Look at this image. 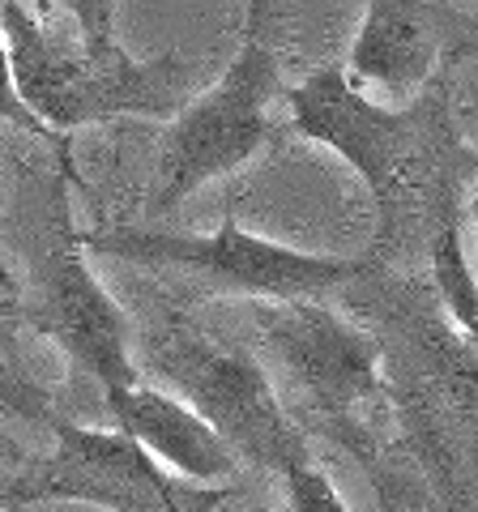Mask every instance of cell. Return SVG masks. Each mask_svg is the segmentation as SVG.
Returning a JSON list of instances; mask_svg holds the SVG:
<instances>
[{
    "mask_svg": "<svg viewBox=\"0 0 478 512\" xmlns=\"http://www.w3.org/2000/svg\"><path fill=\"white\" fill-rule=\"evenodd\" d=\"M291 124L304 141L346 158V167L372 188L380 205V235L393 231V210L410 188V167L419 158V116L389 107L359 90L342 64H321L304 82L286 90Z\"/></svg>",
    "mask_w": 478,
    "mask_h": 512,
    "instance_id": "obj_6",
    "label": "cell"
},
{
    "mask_svg": "<svg viewBox=\"0 0 478 512\" xmlns=\"http://www.w3.org/2000/svg\"><path fill=\"white\" fill-rule=\"evenodd\" d=\"M86 248L141 269H180L188 278L210 282L214 291L244 295L252 303L321 299L372 269L368 256L308 252V248L265 239L257 231L239 227L235 214L222 218V227L210 235L146 231V227L86 231Z\"/></svg>",
    "mask_w": 478,
    "mask_h": 512,
    "instance_id": "obj_4",
    "label": "cell"
},
{
    "mask_svg": "<svg viewBox=\"0 0 478 512\" xmlns=\"http://www.w3.org/2000/svg\"><path fill=\"white\" fill-rule=\"evenodd\" d=\"M470 222H474V239H478V188H474V197H470Z\"/></svg>",
    "mask_w": 478,
    "mask_h": 512,
    "instance_id": "obj_16",
    "label": "cell"
},
{
    "mask_svg": "<svg viewBox=\"0 0 478 512\" xmlns=\"http://www.w3.org/2000/svg\"><path fill=\"white\" fill-rule=\"evenodd\" d=\"M432 282H436L444 312H449V320L461 329V338L478 350V274L466 256L461 227L453 214L440 222V231L432 239Z\"/></svg>",
    "mask_w": 478,
    "mask_h": 512,
    "instance_id": "obj_11",
    "label": "cell"
},
{
    "mask_svg": "<svg viewBox=\"0 0 478 512\" xmlns=\"http://www.w3.org/2000/svg\"><path fill=\"white\" fill-rule=\"evenodd\" d=\"M265 363L329 423H346L380 393V342L316 299L252 303Z\"/></svg>",
    "mask_w": 478,
    "mask_h": 512,
    "instance_id": "obj_7",
    "label": "cell"
},
{
    "mask_svg": "<svg viewBox=\"0 0 478 512\" xmlns=\"http://www.w3.org/2000/svg\"><path fill=\"white\" fill-rule=\"evenodd\" d=\"M265 22V5L244 9V39H239L231 64L218 73L214 86L193 94L188 107L167 124L146 205L150 218L171 214L197 188L235 175L269 146V137H274L269 107L286 99V86Z\"/></svg>",
    "mask_w": 478,
    "mask_h": 512,
    "instance_id": "obj_3",
    "label": "cell"
},
{
    "mask_svg": "<svg viewBox=\"0 0 478 512\" xmlns=\"http://www.w3.org/2000/svg\"><path fill=\"white\" fill-rule=\"evenodd\" d=\"M52 453L26 474V500H73L111 512H184L163 466L116 427L47 419Z\"/></svg>",
    "mask_w": 478,
    "mask_h": 512,
    "instance_id": "obj_8",
    "label": "cell"
},
{
    "mask_svg": "<svg viewBox=\"0 0 478 512\" xmlns=\"http://www.w3.org/2000/svg\"><path fill=\"white\" fill-rule=\"evenodd\" d=\"M282 487H286L291 512H350L342 491L329 483V474L321 466H312V457L295 461V466L282 474Z\"/></svg>",
    "mask_w": 478,
    "mask_h": 512,
    "instance_id": "obj_13",
    "label": "cell"
},
{
    "mask_svg": "<svg viewBox=\"0 0 478 512\" xmlns=\"http://www.w3.org/2000/svg\"><path fill=\"white\" fill-rule=\"evenodd\" d=\"M0 120H5L9 128H18V133H26V137H39L47 150L56 154V163H60V175H69V180L82 188V175H77V167H73V141H65V137H56L52 128H47L35 111L26 107V99H22V90H18V82H13V60H9V39H5V26H0Z\"/></svg>",
    "mask_w": 478,
    "mask_h": 512,
    "instance_id": "obj_12",
    "label": "cell"
},
{
    "mask_svg": "<svg viewBox=\"0 0 478 512\" xmlns=\"http://www.w3.org/2000/svg\"><path fill=\"white\" fill-rule=\"evenodd\" d=\"M22 231V303L30 329L65 350V359L86 372L99 393L111 397L137 384L133 325L111 291L90 269L86 235L69 214V175L39 188L18 214Z\"/></svg>",
    "mask_w": 478,
    "mask_h": 512,
    "instance_id": "obj_2",
    "label": "cell"
},
{
    "mask_svg": "<svg viewBox=\"0 0 478 512\" xmlns=\"http://www.w3.org/2000/svg\"><path fill=\"white\" fill-rule=\"evenodd\" d=\"M116 431L137 440L158 466L175 470L188 483H227L239 470L235 448L201 419V414L158 384H133L103 397Z\"/></svg>",
    "mask_w": 478,
    "mask_h": 512,
    "instance_id": "obj_9",
    "label": "cell"
},
{
    "mask_svg": "<svg viewBox=\"0 0 478 512\" xmlns=\"http://www.w3.org/2000/svg\"><path fill=\"white\" fill-rule=\"evenodd\" d=\"M9 39L13 82L26 107L73 141V128L146 116L175 120L188 107V64L163 52L137 60L116 39V5L69 0V5H0Z\"/></svg>",
    "mask_w": 478,
    "mask_h": 512,
    "instance_id": "obj_1",
    "label": "cell"
},
{
    "mask_svg": "<svg viewBox=\"0 0 478 512\" xmlns=\"http://www.w3.org/2000/svg\"><path fill=\"white\" fill-rule=\"evenodd\" d=\"M0 397H5V402H13V406H22V410H35V406H30V393H26L13 376H5V372H0ZM35 414H39V410H35Z\"/></svg>",
    "mask_w": 478,
    "mask_h": 512,
    "instance_id": "obj_15",
    "label": "cell"
},
{
    "mask_svg": "<svg viewBox=\"0 0 478 512\" xmlns=\"http://www.w3.org/2000/svg\"><path fill=\"white\" fill-rule=\"evenodd\" d=\"M158 389L184 397L239 461L286 474L295 461H308V444L282 397L269 380V367L244 346H227L201 329L175 325L150 338L146 350Z\"/></svg>",
    "mask_w": 478,
    "mask_h": 512,
    "instance_id": "obj_5",
    "label": "cell"
},
{
    "mask_svg": "<svg viewBox=\"0 0 478 512\" xmlns=\"http://www.w3.org/2000/svg\"><path fill=\"white\" fill-rule=\"evenodd\" d=\"M0 295H5L9 303H22V278H18V269L9 265L5 244H0Z\"/></svg>",
    "mask_w": 478,
    "mask_h": 512,
    "instance_id": "obj_14",
    "label": "cell"
},
{
    "mask_svg": "<svg viewBox=\"0 0 478 512\" xmlns=\"http://www.w3.org/2000/svg\"><path fill=\"white\" fill-rule=\"evenodd\" d=\"M440 13L432 5H406V0H372L363 5L355 43L346 52V77L385 94H414L436 73L440 60Z\"/></svg>",
    "mask_w": 478,
    "mask_h": 512,
    "instance_id": "obj_10",
    "label": "cell"
}]
</instances>
